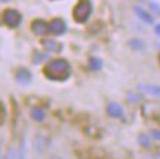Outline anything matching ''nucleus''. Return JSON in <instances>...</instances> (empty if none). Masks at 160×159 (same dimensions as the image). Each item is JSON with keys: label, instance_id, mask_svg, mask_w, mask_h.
<instances>
[{"label": "nucleus", "instance_id": "obj_13", "mask_svg": "<svg viewBox=\"0 0 160 159\" xmlns=\"http://www.w3.org/2000/svg\"><path fill=\"white\" fill-rule=\"evenodd\" d=\"M45 58H46V55H43V54L40 55L39 52H34V57H33V63H34V64H39L40 61H42V60H45Z\"/></svg>", "mask_w": 160, "mask_h": 159}, {"label": "nucleus", "instance_id": "obj_14", "mask_svg": "<svg viewBox=\"0 0 160 159\" xmlns=\"http://www.w3.org/2000/svg\"><path fill=\"white\" fill-rule=\"evenodd\" d=\"M139 143H141V144H144V146L147 147V146H150V138H148V137L141 135V137H139Z\"/></svg>", "mask_w": 160, "mask_h": 159}, {"label": "nucleus", "instance_id": "obj_20", "mask_svg": "<svg viewBox=\"0 0 160 159\" xmlns=\"http://www.w3.org/2000/svg\"><path fill=\"white\" fill-rule=\"evenodd\" d=\"M159 63H160V55H159Z\"/></svg>", "mask_w": 160, "mask_h": 159}, {"label": "nucleus", "instance_id": "obj_11", "mask_svg": "<svg viewBox=\"0 0 160 159\" xmlns=\"http://www.w3.org/2000/svg\"><path fill=\"white\" fill-rule=\"evenodd\" d=\"M30 116H31V119L36 120V122H43L46 118V112L42 107H33L30 110Z\"/></svg>", "mask_w": 160, "mask_h": 159}, {"label": "nucleus", "instance_id": "obj_17", "mask_svg": "<svg viewBox=\"0 0 160 159\" xmlns=\"http://www.w3.org/2000/svg\"><path fill=\"white\" fill-rule=\"evenodd\" d=\"M150 6H151V9H153V11H156V12H159L160 13V6H157L156 3H151Z\"/></svg>", "mask_w": 160, "mask_h": 159}, {"label": "nucleus", "instance_id": "obj_19", "mask_svg": "<svg viewBox=\"0 0 160 159\" xmlns=\"http://www.w3.org/2000/svg\"><path fill=\"white\" fill-rule=\"evenodd\" d=\"M0 2H3V3H5V2H9V0H0Z\"/></svg>", "mask_w": 160, "mask_h": 159}, {"label": "nucleus", "instance_id": "obj_8", "mask_svg": "<svg viewBox=\"0 0 160 159\" xmlns=\"http://www.w3.org/2000/svg\"><path fill=\"white\" fill-rule=\"evenodd\" d=\"M139 91L145 92L148 95H153V97H159L160 98V85H154V83H141L138 85Z\"/></svg>", "mask_w": 160, "mask_h": 159}, {"label": "nucleus", "instance_id": "obj_5", "mask_svg": "<svg viewBox=\"0 0 160 159\" xmlns=\"http://www.w3.org/2000/svg\"><path fill=\"white\" fill-rule=\"evenodd\" d=\"M107 114L111 118H116V119H122V118H125V109L122 107L119 103L110 101L107 104Z\"/></svg>", "mask_w": 160, "mask_h": 159}, {"label": "nucleus", "instance_id": "obj_12", "mask_svg": "<svg viewBox=\"0 0 160 159\" xmlns=\"http://www.w3.org/2000/svg\"><path fill=\"white\" fill-rule=\"evenodd\" d=\"M101 67H102V61L99 60V58H91L89 60V68L91 70H101Z\"/></svg>", "mask_w": 160, "mask_h": 159}, {"label": "nucleus", "instance_id": "obj_10", "mask_svg": "<svg viewBox=\"0 0 160 159\" xmlns=\"http://www.w3.org/2000/svg\"><path fill=\"white\" fill-rule=\"evenodd\" d=\"M133 12L137 13V17L141 21H144V23H147V24H153V17L147 11H144L141 6H133Z\"/></svg>", "mask_w": 160, "mask_h": 159}, {"label": "nucleus", "instance_id": "obj_16", "mask_svg": "<svg viewBox=\"0 0 160 159\" xmlns=\"http://www.w3.org/2000/svg\"><path fill=\"white\" fill-rule=\"evenodd\" d=\"M151 134H153V137H154L156 140H160V131L159 130H153L151 131Z\"/></svg>", "mask_w": 160, "mask_h": 159}, {"label": "nucleus", "instance_id": "obj_3", "mask_svg": "<svg viewBox=\"0 0 160 159\" xmlns=\"http://www.w3.org/2000/svg\"><path fill=\"white\" fill-rule=\"evenodd\" d=\"M2 19H3V24L9 29H17L19 27V24L22 21V15L17 11V9H12V8H8L3 11L2 13Z\"/></svg>", "mask_w": 160, "mask_h": 159}, {"label": "nucleus", "instance_id": "obj_1", "mask_svg": "<svg viewBox=\"0 0 160 159\" xmlns=\"http://www.w3.org/2000/svg\"><path fill=\"white\" fill-rule=\"evenodd\" d=\"M43 73L48 79L61 82V80L68 79L70 73H71V66L64 58H55V60H51L43 67Z\"/></svg>", "mask_w": 160, "mask_h": 159}, {"label": "nucleus", "instance_id": "obj_7", "mask_svg": "<svg viewBox=\"0 0 160 159\" xmlns=\"http://www.w3.org/2000/svg\"><path fill=\"white\" fill-rule=\"evenodd\" d=\"M31 30H33V33L37 34V36H43L46 34L48 31H51L49 30V24L43 21V19H34L33 23H31Z\"/></svg>", "mask_w": 160, "mask_h": 159}, {"label": "nucleus", "instance_id": "obj_6", "mask_svg": "<svg viewBox=\"0 0 160 159\" xmlns=\"http://www.w3.org/2000/svg\"><path fill=\"white\" fill-rule=\"evenodd\" d=\"M49 30H51V33L57 34V36H61V34H64L67 31V24L61 18H53L51 23H49Z\"/></svg>", "mask_w": 160, "mask_h": 159}, {"label": "nucleus", "instance_id": "obj_18", "mask_svg": "<svg viewBox=\"0 0 160 159\" xmlns=\"http://www.w3.org/2000/svg\"><path fill=\"white\" fill-rule=\"evenodd\" d=\"M154 31H156V34L160 37V24H157V25L154 27Z\"/></svg>", "mask_w": 160, "mask_h": 159}, {"label": "nucleus", "instance_id": "obj_2", "mask_svg": "<svg viewBox=\"0 0 160 159\" xmlns=\"http://www.w3.org/2000/svg\"><path fill=\"white\" fill-rule=\"evenodd\" d=\"M92 13V3L91 0H80L73 9V18L76 23L83 24L86 23Z\"/></svg>", "mask_w": 160, "mask_h": 159}, {"label": "nucleus", "instance_id": "obj_15", "mask_svg": "<svg viewBox=\"0 0 160 159\" xmlns=\"http://www.w3.org/2000/svg\"><path fill=\"white\" fill-rule=\"evenodd\" d=\"M129 45H131L132 48H141V46H142L141 43H139V42H138V39H133L131 43H129Z\"/></svg>", "mask_w": 160, "mask_h": 159}, {"label": "nucleus", "instance_id": "obj_9", "mask_svg": "<svg viewBox=\"0 0 160 159\" xmlns=\"http://www.w3.org/2000/svg\"><path fill=\"white\" fill-rule=\"evenodd\" d=\"M42 46L46 49V52H59L62 49V45H61V43H58L57 40H52V39L42 40Z\"/></svg>", "mask_w": 160, "mask_h": 159}, {"label": "nucleus", "instance_id": "obj_4", "mask_svg": "<svg viewBox=\"0 0 160 159\" xmlns=\"http://www.w3.org/2000/svg\"><path fill=\"white\" fill-rule=\"evenodd\" d=\"M31 79H33V74H31V72H30L28 68H25V67L18 68L17 73H15V80L22 86L28 85L30 82H31Z\"/></svg>", "mask_w": 160, "mask_h": 159}]
</instances>
